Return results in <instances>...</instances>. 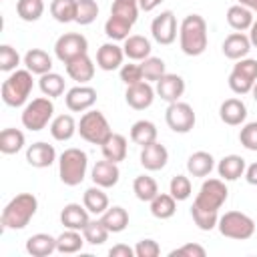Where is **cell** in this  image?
I'll use <instances>...</instances> for the list:
<instances>
[{"mask_svg": "<svg viewBox=\"0 0 257 257\" xmlns=\"http://www.w3.org/2000/svg\"><path fill=\"white\" fill-rule=\"evenodd\" d=\"M151 34L163 46L173 44L175 38H177V18H175V14L171 10H165L159 16H155L153 22H151Z\"/></svg>", "mask_w": 257, "mask_h": 257, "instance_id": "11", "label": "cell"}, {"mask_svg": "<svg viewBox=\"0 0 257 257\" xmlns=\"http://www.w3.org/2000/svg\"><path fill=\"white\" fill-rule=\"evenodd\" d=\"M50 14L60 24L74 22V18H76V0H52Z\"/></svg>", "mask_w": 257, "mask_h": 257, "instance_id": "38", "label": "cell"}, {"mask_svg": "<svg viewBox=\"0 0 257 257\" xmlns=\"http://www.w3.org/2000/svg\"><path fill=\"white\" fill-rule=\"evenodd\" d=\"M108 255H110V257H137V255H135V249L128 247V245H124V243H118V245L110 247V249H108Z\"/></svg>", "mask_w": 257, "mask_h": 257, "instance_id": "55", "label": "cell"}, {"mask_svg": "<svg viewBox=\"0 0 257 257\" xmlns=\"http://www.w3.org/2000/svg\"><path fill=\"white\" fill-rule=\"evenodd\" d=\"M122 58H124V50H122V46H118L114 42H104L96 50V66L104 72H112V70L120 68Z\"/></svg>", "mask_w": 257, "mask_h": 257, "instance_id": "15", "label": "cell"}, {"mask_svg": "<svg viewBox=\"0 0 257 257\" xmlns=\"http://www.w3.org/2000/svg\"><path fill=\"white\" fill-rule=\"evenodd\" d=\"M64 66H66V74L72 80H76L78 84H86L94 76V64L88 54H80V56L72 58L70 62H66Z\"/></svg>", "mask_w": 257, "mask_h": 257, "instance_id": "22", "label": "cell"}, {"mask_svg": "<svg viewBox=\"0 0 257 257\" xmlns=\"http://www.w3.org/2000/svg\"><path fill=\"white\" fill-rule=\"evenodd\" d=\"M217 229L223 237L227 239H235V241H245L251 239L255 233V221L241 213V211H227L225 215L219 217Z\"/></svg>", "mask_w": 257, "mask_h": 257, "instance_id": "6", "label": "cell"}, {"mask_svg": "<svg viewBox=\"0 0 257 257\" xmlns=\"http://www.w3.org/2000/svg\"><path fill=\"white\" fill-rule=\"evenodd\" d=\"M155 92L161 96V100L165 102H177L183 92H185V80L179 76V74H171L167 72L165 76H161L157 80V86H155Z\"/></svg>", "mask_w": 257, "mask_h": 257, "instance_id": "14", "label": "cell"}, {"mask_svg": "<svg viewBox=\"0 0 257 257\" xmlns=\"http://www.w3.org/2000/svg\"><path fill=\"white\" fill-rule=\"evenodd\" d=\"M56 161V151L52 145L48 143H32L28 149H26V163L34 169H46L50 167L52 163Z\"/></svg>", "mask_w": 257, "mask_h": 257, "instance_id": "18", "label": "cell"}, {"mask_svg": "<svg viewBox=\"0 0 257 257\" xmlns=\"http://www.w3.org/2000/svg\"><path fill=\"white\" fill-rule=\"evenodd\" d=\"M88 215L90 213H88V209L84 205H80V203H68L60 211V223L64 225V229L82 231L88 225V221H90Z\"/></svg>", "mask_w": 257, "mask_h": 257, "instance_id": "17", "label": "cell"}, {"mask_svg": "<svg viewBox=\"0 0 257 257\" xmlns=\"http://www.w3.org/2000/svg\"><path fill=\"white\" fill-rule=\"evenodd\" d=\"M76 131H78V124L72 118V114H58L50 122V135L54 141H60V143L70 141Z\"/></svg>", "mask_w": 257, "mask_h": 257, "instance_id": "27", "label": "cell"}, {"mask_svg": "<svg viewBox=\"0 0 257 257\" xmlns=\"http://www.w3.org/2000/svg\"><path fill=\"white\" fill-rule=\"evenodd\" d=\"M38 86H40V90H42L44 96L56 98V96H60L64 92V78L58 72H52L50 70V72H46V74L40 76Z\"/></svg>", "mask_w": 257, "mask_h": 257, "instance_id": "39", "label": "cell"}, {"mask_svg": "<svg viewBox=\"0 0 257 257\" xmlns=\"http://www.w3.org/2000/svg\"><path fill=\"white\" fill-rule=\"evenodd\" d=\"M88 169V157L84 151L70 147L58 159V177L66 187H76L84 181Z\"/></svg>", "mask_w": 257, "mask_h": 257, "instance_id": "4", "label": "cell"}, {"mask_svg": "<svg viewBox=\"0 0 257 257\" xmlns=\"http://www.w3.org/2000/svg\"><path fill=\"white\" fill-rule=\"evenodd\" d=\"M167 161H169V151L159 141H155L147 147H141V165L147 171H161V169H165Z\"/></svg>", "mask_w": 257, "mask_h": 257, "instance_id": "19", "label": "cell"}, {"mask_svg": "<svg viewBox=\"0 0 257 257\" xmlns=\"http://www.w3.org/2000/svg\"><path fill=\"white\" fill-rule=\"evenodd\" d=\"M24 66L32 72V74H46L52 70V58L46 50L42 48H30L26 54H24Z\"/></svg>", "mask_w": 257, "mask_h": 257, "instance_id": "25", "label": "cell"}, {"mask_svg": "<svg viewBox=\"0 0 257 257\" xmlns=\"http://www.w3.org/2000/svg\"><path fill=\"white\" fill-rule=\"evenodd\" d=\"M237 2L245 8H249L251 12H257V0H237Z\"/></svg>", "mask_w": 257, "mask_h": 257, "instance_id": "59", "label": "cell"}, {"mask_svg": "<svg viewBox=\"0 0 257 257\" xmlns=\"http://www.w3.org/2000/svg\"><path fill=\"white\" fill-rule=\"evenodd\" d=\"M82 205L88 209L90 215H102L106 209H108V197L104 193L102 187L94 185V187H88L82 195Z\"/></svg>", "mask_w": 257, "mask_h": 257, "instance_id": "28", "label": "cell"}, {"mask_svg": "<svg viewBox=\"0 0 257 257\" xmlns=\"http://www.w3.org/2000/svg\"><path fill=\"white\" fill-rule=\"evenodd\" d=\"M100 223L110 231V233H120L128 227V213L126 209L114 205V207H108L102 215H100Z\"/></svg>", "mask_w": 257, "mask_h": 257, "instance_id": "31", "label": "cell"}, {"mask_svg": "<svg viewBox=\"0 0 257 257\" xmlns=\"http://www.w3.org/2000/svg\"><path fill=\"white\" fill-rule=\"evenodd\" d=\"M139 2V8L143 10V12H151V10H155L163 0H137Z\"/></svg>", "mask_w": 257, "mask_h": 257, "instance_id": "57", "label": "cell"}, {"mask_svg": "<svg viewBox=\"0 0 257 257\" xmlns=\"http://www.w3.org/2000/svg\"><path fill=\"white\" fill-rule=\"evenodd\" d=\"M32 88H34L32 72L28 68H24V70L22 68H16L2 82V100H4V104L18 108V106L26 104Z\"/></svg>", "mask_w": 257, "mask_h": 257, "instance_id": "3", "label": "cell"}, {"mask_svg": "<svg viewBox=\"0 0 257 257\" xmlns=\"http://www.w3.org/2000/svg\"><path fill=\"white\" fill-rule=\"evenodd\" d=\"M245 169H247L245 159L239 155H227L217 165V173L223 181H237L239 177L245 175Z\"/></svg>", "mask_w": 257, "mask_h": 257, "instance_id": "24", "label": "cell"}, {"mask_svg": "<svg viewBox=\"0 0 257 257\" xmlns=\"http://www.w3.org/2000/svg\"><path fill=\"white\" fill-rule=\"evenodd\" d=\"M249 40H251V44L257 48V20H253V24H251V28H249Z\"/></svg>", "mask_w": 257, "mask_h": 257, "instance_id": "58", "label": "cell"}, {"mask_svg": "<svg viewBox=\"0 0 257 257\" xmlns=\"http://www.w3.org/2000/svg\"><path fill=\"white\" fill-rule=\"evenodd\" d=\"M233 72H237V74H241V76H245V78H249V80H257V60L255 58H241V60H237L235 62V66H233Z\"/></svg>", "mask_w": 257, "mask_h": 257, "instance_id": "51", "label": "cell"}, {"mask_svg": "<svg viewBox=\"0 0 257 257\" xmlns=\"http://www.w3.org/2000/svg\"><path fill=\"white\" fill-rule=\"evenodd\" d=\"M135 255L137 257H159L161 255V245L155 239H141L135 245Z\"/></svg>", "mask_w": 257, "mask_h": 257, "instance_id": "52", "label": "cell"}, {"mask_svg": "<svg viewBox=\"0 0 257 257\" xmlns=\"http://www.w3.org/2000/svg\"><path fill=\"white\" fill-rule=\"evenodd\" d=\"M98 16V4L96 0H76V18L74 22L80 26H88Z\"/></svg>", "mask_w": 257, "mask_h": 257, "instance_id": "44", "label": "cell"}, {"mask_svg": "<svg viewBox=\"0 0 257 257\" xmlns=\"http://www.w3.org/2000/svg\"><path fill=\"white\" fill-rule=\"evenodd\" d=\"M251 40H249V36L247 34H243V32H233V34H229L225 40H223V54L227 56V58H231V60H241V58H245L247 54H249V50H251Z\"/></svg>", "mask_w": 257, "mask_h": 257, "instance_id": "21", "label": "cell"}, {"mask_svg": "<svg viewBox=\"0 0 257 257\" xmlns=\"http://www.w3.org/2000/svg\"><path fill=\"white\" fill-rule=\"evenodd\" d=\"M141 68H143V76L147 82H157L161 76L167 74V66H165V60L159 58V56H149L141 62Z\"/></svg>", "mask_w": 257, "mask_h": 257, "instance_id": "43", "label": "cell"}, {"mask_svg": "<svg viewBox=\"0 0 257 257\" xmlns=\"http://www.w3.org/2000/svg\"><path fill=\"white\" fill-rule=\"evenodd\" d=\"M219 116L229 126H239L247 118V106L241 98H227L219 106Z\"/></svg>", "mask_w": 257, "mask_h": 257, "instance_id": "20", "label": "cell"}, {"mask_svg": "<svg viewBox=\"0 0 257 257\" xmlns=\"http://www.w3.org/2000/svg\"><path fill=\"white\" fill-rule=\"evenodd\" d=\"M227 24L237 32H245L253 24V12L241 4H235L227 10Z\"/></svg>", "mask_w": 257, "mask_h": 257, "instance_id": "35", "label": "cell"}, {"mask_svg": "<svg viewBox=\"0 0 257 257\" xmlns=\"http://www.w3.org/2000/svg\"><path fill=\"white\" fill-rule=\"evenodd\" d=\"M191 217L195 221V225L201 229V231H211L217 227L219 223V213H213V211H205V209H199V207H191Z\"/></svg>", "mask_w": 257, "mask_h": 257, "instance_id": "46", "label": "cell"}, {"mask_svg": "<svg viewBox=\"0 0 257 257\" xmlns=\"http://www.w3.org/2000/svg\"><path fill=\"white\" fill-rule=\"evenodd\" d=\"M90 179H92L94 185H98V187H102V189L114 187V185L118 183V179H120L118 163H112V161H106V159L98 161V163L92 167V171H90Z\"/></svg>", "mask_w": 257, "mask_h": 257, "instance_id": "16", "label": "cell"}, {"mask_svg": "<svg viewBox=\"0 0 257 257\" xmlns=\"http://www.w3.org/2000/svg\"><path fill=\"white\" fill-rule=\"evenodd\" d=\"M133 191H135V197L143 203H151L157 195H159V185L153 177L149 175H139L135 181H133Z\"/></svg>", "mask_w": 257, "mask_h": 257, "instance_id": "37", "label": "cell"}, {"mask_svg": "<svg viewBox=\"0 0 257 257\" xmlns=\"http://www.w3.org/2000/svg\"><path fill=\"white\" fill-rule=\"evenodd\" d=\"M38 211V199L32 193H20L14 199H10L6 203V207L2 209V229H12V231H20L24 229L32 217Z\"/></svg>", "mask_w": 257, "mask_h": 257, "instance_id": "2", "label": "cell"}, {"mask_svg": "<svg viewBox=\"0 0 257 257\" xmlns=\"http://www.w3.org/2000/svg\"><path fill=\"white\" fill-rule=\"evenodd\" d=\"M245 181L249 183V185H253V187H257V163H251L247 169H245Z\"/></svg>", "mask_w": 257, "mask_h": 257, "instance_id": "56", "label": "cell"}, {"mask_svg": "<svg viewBox=\"0 0 257 257\" xmlns=\"http://www.w3.org/2000/svg\"><path fill=\"white\" fill-rule=\"evenodd\" d=\"M26 251L32 257H48L56 251V237H52L48 233H36L32 237H28Z\"/></svg>", "mask_w": 257, "mask_h": 257, "instance_id": "26", "label": "cell"}, {"mask_svg": "<svg viewBox=\"0 0 257 257\" xmlns=\"http://www.w3.org/2000/svg\"><path fill=\"white\" fill-rule=\"evenodd\" d=\"M20 64V54L16 48H12L10 44H2L0 46V70L2 72H14Z\"/></svg>", "mask_w": 257, "mask_h": 257, "instance_id": "48", "label": "cell"}, {"mask_svg": "<svg viewBox=\"0 0 257 257\" xmlns=\"http://www.w3.org/2000/svg\"><path fill=\"white\" fill-rule=\"evenodd\" d=\"M64 102H66V108L72 110V112L90 110L92 104L96 102V90H94L92 86H86V84L72 86V88L66 92Z\"/></svg>", "mask_w": 257, "mask_h": 257, "instance_id": "12", "label": "cell"}, {"mask_svg": "<svg viewBox=\"0 0 257 257\" xmlns=\"http://www.w3.org/2000/svg\"><path fill=\"white\" fill-rule=\"evenodd\" d=\"M131 28H133V24L131 22H126V20H122V18H118V16H108V20L104 22V34L114 42V40H126L131 34Z\"/></svg>", "mask_w": 257, "mask_h": 257, "instance_id": "41", "label": "cell"}, {"mask_svg": "<svg viewBox=\"0 0 257 257\" xmlns=\"http://www.w3.org/2000/svg\"><path fill=\"white\" fill-rule=\"evenodd\" d=\"M179 44L187 56H201L207 50V22L201 14H189L179 26Z\"/></svg>", "mask_w": 257, "mask_h": 257, "instance_id": "1", "label": "cell"}, {"mask_svg": "<svg viewBox=\"0 0 257 257\" xmlns=\"http://www.w3.org/2000/svg\"><path fill=\"white\" fill-rule=\"evenodd\" d=\"M227 197H229V191H227V185L223 179H207V181H203L193 205L199 209H205V211L219 213V209L225 205Z\"/></svg>", "mask_w": 257, "mask_h": 257, "instance_id": "8", "label": "cell"}, {"mask_svg": "<svg viewBox=\"0 0 257 257\" xmlns=\"http://www.w3.org/2000/svg\"><path fill=\"white\" fill-rule=\"evenodd\" d=\"M118 70H120V80H122L126 86H131V84H137V82H143V80H145L141 64L128 62V64H122Z\"/></svg>", "mask_w": 257, "mask_h": 257, "instance_id": "50", "label": "cell"}, {"mask_svg": "<svg viewBox=\"0 0 257 257\" xmlns=\"http://www.w3.org/2000/svg\"><path fill=\"white\" fill-rule=\"evenodd\" d=\"M122 50H124V56L133 62H143L145 58L151 56V40L141 36V34H131L124 44H122Z\"/></svg>", "mask_w": 257, "mask_h": 257, "instance_id": "23", "label": "cell"}, {"mask_svg": "<svg viewBox=\"0 0 257 257\" xmlns=\"http://www.w3.org/2000/svg\"><path fill=\"white\" fill-rule=\"evenodd\" d=\"M253 84H255L253 80H249V78H245V76H241V74H237V72L231 70V74H229V88L235 94H247V92H251Z\"/></svg>", "mask_w": 257, "mask_h": 257, "instance_id": "53", "label": "cell"}, {"mask_svg": "<svg viewBox=\"0 0 257 257\" xmlns=\"http://www.w3.org/2000/svg\"><path fill=\"white\" fill-rule=\"evenodd\" d=\"M169 193H171L177 201H187V199L191 197V193H193V185H191L189 177H185V175L173 177L171 183H169Z\"/></svg>", "mask_w": 257, "mask_h": 257, "instance_id": "47", "label": "cell"}, {"mask_svg": "<svg viewBox=\"0 0 257 257\" xmlns=\"http://www.w3.org/2000/svg\"><path fill=\"white\" fill-rule=\"evenodd\" d=\"M251 94H253V98H255V102H257V80H255V84H253V88H251Z\"/></svg>", "mask_w": 257, "mask_h": 257, "instance_id": "60", "label": "cell"}, {"mask_svg": "<svg viewBox=\"0 0 257 257\" xmlns=\"http://www.w3.org/2000/svg\"><path fill=\"white\" fill-rule=\"evenodd\" d=\"M239 143L247 149L257 153V120L243 124V128L239 131Z\"/></svg>", "mask_w": 257, "mask_h": 257, "instance_id": "49", "label": "cell"}, {"mask_svg": "<svg viewBox=\"0 0 257 257\" xmlns=\"http://www.w3.org/2000/svg\"><path fill=\"white\" fill-rule=\"evenodd\" d=\"M24 143H26V139H24V133L20 128L8 126L0 133V151L4 155H16L18 151H22Z\"/></svg>", "mask_w": 257, "mask_h": 257, "instance_id": "36", "label": "cell"}, {"mask_svg": "<svg viewBox=\"0 0 257 257\" xmlns=\"http://www.w3.org/2000/svg\"><path fill=\"white\" fill-rule=\"evenodd\" d=\"M177 211V199L171 193H159L153 201H151V215L165 221L171 219Z\"/></svg>", "mask_w": 257, "mask_h": 257, "instance_id": "33", "label": "cell"}, {"mask_svg": "<svg viewBox=\"0 0 257 257\" xmlns=\"http://www.w3.org/2000/svg\"><path fill=\"white\" fill-rule=\"evenodd\" d=\"M78 135L90 145H102L112 135V131L100 110H86L78 120Z\"/></svg>", "mask_w": 257, "mask_h": 257, "instance_id": "7", "label": "cell"}, {"mask_svg": "<svg viewBox=\"0 0 257 257\" xmlns=\"http://www.w3.org/2000/svg\"><path fill=\"white\" fill-rule=\"evenodd\" d=\"M84 243H86V241H84V235H80V231L66 229V231H62V233L56 237V251H58V253H64V255L78 253Z\"/></svg>", "mask_w": 257, "mask_h": 257, "instance_id": "34", "label": "cell"}, {"mask_svg": "<svg viewBox=\"0 0 257 257\" xmlns=\"http://www.w3.org/2000/svg\"><path fill=\"white\" fill-rule=\"evenodd\" d=\"M16 14L24 22H36L44 14V2L42 0H18Z\"/></svg>", "mask_w": 257, "mask_h": 257, "instance_id": "40", "label": "cell"}, {"mask_svg": "<svg viewBox=\"0 0 257 257\" xmlns=\"http://www.w3.org/2000/svg\"><path fill=\"white\" fill-rule=\"evenodd\" d=\"M157 135H159V131H157L155 122L145 120V118L143 120H137L131 126V141L135 145H139V147H147V145L155 143L157 141Z\"/></svg>", "mask_w": 257, "mask_h": 257, "instance_id": "32", "label": "cell"}, {"mask_svg": "<svg viewBox=\"0 0 257 257\" xmlns=\"http://www.w3.org/2000/svg\"><path fill=\"white\" fill-rule=\"evenodd\" d=\"M86 52H88V40L80 32H66L58 36V40L54 42V54L64 64Z\"/></svg>", "mask_w": 257, "mask_h": 257, "instance_id": "10", "label": "cell"}, {"mask_svg": "<svg viewBox=\"0 0 257 257\" xmlns=\"http://www.w3.org/2000/svg\"><path fill=\"white\" fill-rule=\"evenodd\" d=\"M100 151H102V157L106 161H112V163H120L126 159V139L118 133H112L102 145H100Z\"/></svg>", "mask_w": 257, "mask_h": 257, "instance_id": "29", "label": "cell"}, {"mask_svg": "<svg viewBox=\"0 0 257 257\" xmlns=\"http://www.w3.org/2000/svg\"><path fill=\"white\" fill-rule=\"evenodd\" d=\"M215 169V159L207 151H197L187 159V171L193 177H207Z\"/></svg>", "mask_w": 257, "mask_h": 257, "instance_id": "30", "label": "cell"}, {"mask_svg": "<svg viewBox=\"0 0 257 257\" xmlns=\"http://www.w3.org/2000/svg\"><path fill=\"white\" fill-rule=\"evenodd\" d=\"M155 88L151 86V82L143 80V82H137V84H131L126 86V92H124V100L131 108L135 110H145L153 104L155 100Z\"/></svg>", "mask_w": 257, "mask_h": 257, "instance_id": "13", "label": "cell"}, {"mask_svg": "<svg viewBox=\"0 0 257 257\" xmlns=\"http://www.w3.org/2000/svg\"><path fill=\"white\" fill-rule=\"evenodd\" d=\"M108 229L100 223V219L98 221H88V225L82 229V235H84V241L88 243V245H102L106 239H108Z\"/></svg>", "mask_w": 257, "mask_h": 257, "instance_id": "45", "label": "cell"}, {"mask_svg": "<svg viewBox=\"0 0 257 257\" xmlns=\"http://www.w3.org/2000/svg\"><path fill=\"white\" fill-rule=\"evenodd\" d=\"M205 247L199 245V243H185L177 249H173L169 255L171 257H205Z\"/></svg>", "mask_w": 257, "mask_h": 257, "instance_id": "54", "label": "cell"}, {"mask_svg": "<svg viewBox=\"0 0 257 257\" xmlns=\"http://www.w3.org/2000/svg\"><path fill=\"white\" fill-rule=\"evenodd\" d=\"M52 116H54V102L52 98L48 96H38V98H32L24 110H22V126L36 133V131H42L48 126V122H52Z\"/></svg>", "mask_w": 257, "mask_h": 257, "instance_id": "5", "label": "cell"}, {"mask_svg": "<svg viewBox=\"0 0 257 257\" xmlns=\"http://www.w3.org/2000/svg\"><path fill=\"white\" fill-rule=\"evenodd\" d=\"M165 120L169 124V128L173 133H179V135H185L189 131H193L195 122H197V116H195V110L191 104L187 102H171L167 112H165Z\"/></svg>", "mask_w": 257, "mask_h": 257, "instance_id": "9", "label": "cell"}, {"mask_svg": "<svg viewBox=\"0 0 257 257\" xmlns=\"http://www.w3.org/2000/svg\"><path fill=\"white\" fill-rule=\"evenodd\" d=\"M139 10L141 8H139V2L137 0H114L112 6H110V14L112 16H118V18L131 22V24L137 22Z\"/></svg>", "mask_w": 257, "mask_h": 257, "instance_id": "42", "label": "cell"}]
</instances>
